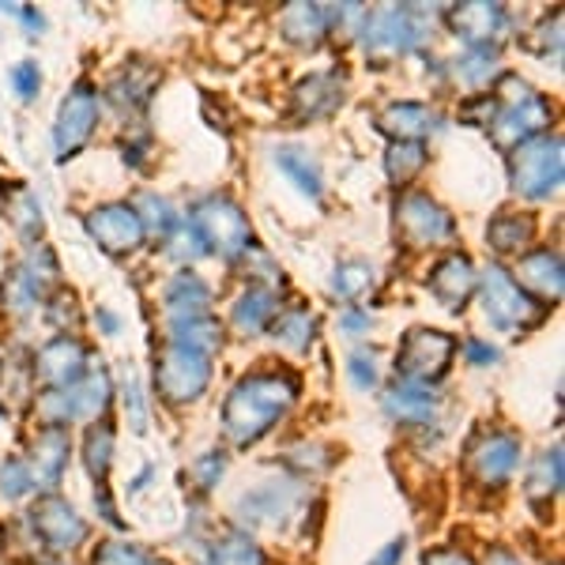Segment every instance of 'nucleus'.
Here are the masks:
<instances>
[{
    "instance_id": "12",
    "label": "nucleus",
    "mask_w": 565,
    "mask_h": 565,
    "mask_svg": "<svg viewBox=\"0 0 565 565\" xmlns=\"http://www.w3.org/2000/svg\"><path fill=\"white\" fill-rule=\"evenodd\" d=\"M415 39H418L415 12H407V8L373 12L366 23V50L377 61H388V57H396V53H404Z\"/></svg>"
},
{
    "instance_id": "6",
    "label": "nucleus",
    "mask_w": 565,
    "mask_h": 565,
    "mask_svg": "<svg viewBox=\"0 0 565 565\" xmlns=\"http://www.w3.org/2000/svg\"><path fill=\"white\" fill-rule=\"evenodd\" d=\"M212 381V366H207L204 354L181 348V343H170L167 351L154 362V388L162 392V399L170 404H189V399H200Z\"/></svg>"
},
{
    "instance_id": "42",
    "label": "nucleus",
    "mask_w": 565,
    "mask_h": 565,
    "mask_svg": "<svg viewBox=\"0 0 565 565\" xmlns=\"http://www.w3.org/2000/svg\"><path fill=\"white\" fill-rule=\"evenodd\" d=\"M468 359L476 362V366H487V362H494V359H498V351L490 348V343L471 340V343H468Z\"/></svg>"
},
{
    "instance_id": "14",
    "label": "nucleus",
    "mask_w": 565,
    "mask_h": 565,
    "mask_svg": "<svg viewBox=\"0 0 565 565\" xmlns=\"http://www.w3.org/2000/svg\"><path fill=\"white\" fill-rule=\"evenodd\" d=\"M546 125H551V103L540 95H527L524 103L509 106L494 121V143L498 148H521V143L535 140Z\"/></svg>"
},
{
    "instance_id": "38",
    "label": "nucleus",
    "mask_w": 565,
    "mask_h": 565,
    "mask_svg": "<svg viewBox=\"0 0 565 565\" xmlns=\"http://www.w3.org/2000/svg\"><path fill=\"white\" fill-rule=\"evenodd\" d=\"M223 471H226V460H223V452H204L193 468H189V479L196 482V490H212L218 479H223Z\"/></svg>"
},
{
    "instance_id": "27",
    "label": "nucleus",
    "mask_w": 565,
    "mask_h": 565,
    "mask_svg": "<svg viewBox=\"0 0 565 565\" xmlns=\"http://www.w3.org/2000/svg\"><path fill=\"white\" fill-rule=\"evenodd\" d=\"M487 238L498 253H516L535 238V223L527 215H498L494 223H490Z\"/></svg>"
},
{
    "instance_id": "5",
    "label": "nucleus",
    "mask_w": 565,
    "mask_h": 565,
    "mask_svg": "<svg viewBox=\"0 0 565 565\" xmlns=\"http://www.w3.org/2000/svg\"><path fill=\"white\" fill-rule=\"evenodd\" d=\"M452 354H457V340L434 328H412L396 351V373H404L407 385H426V381L445 377Z\"/></svg>"
},
{
    "instance_id": "26",
    "label": "nucleus",
    "mask_w": 565,
    "mask_h": 565,
    "mask_svg": "<svg viewBox=\"0 0 565 565\" xmlns=\"http://www.w3.org/2000/svg\"><path fill=\"white\" fill-rule=\"evenodd\" d=\"M276 162H279V170L287 174L290 181H295L298 189H302L306 196H321V167H317L313 159H309L306 151H298V148H279L276 151Z\"/></svg>"
},
{
    "instance_id": "32",
    "label": "nucleus",
    "mask_w": 565,
    "mask_h": 565,
    "mask_svg": "<svg viewBox=\"0 0 565 565\" xmlns=\"http://www.w3.org/2000/svg\"><path fill=\"white\" fill-rule=\"evenodd\" d=\"M423 167H426L423 143H396V148L388 151V178L399 181V185H407Z\"/></svg>"
},
{
    "instance_id": "19",
    "label": "nucleus",
    "mask_w": 565,
    "mask_h": 565,
    "mask_svg": "<svg viewBox=\"0 0 565 565\" xmlns=\"http://www.w3.org/2000/svg\"><path fill=\"white\" fill-rule=\"evenodd\" d=\"M516 287L535 290V295L554 298V302H558V295H562V260H558V253L540 249V253H532V257H524L521 260V282H516Z\"/></svg>"
},
{
    "instance_id": "37",
    "label": "nucleus",
    "mask_w": 565,
    "mask_h": 565,
    "mask_svg": "<svg viewBox=\"0 0 565 565\" xmlns=\"http://www.w3.org/2000/svg\"><path fill=\"white\" fill-rule=\"evenodd\" d=\"M95 565H148V554L132 543H103L95 551Z\"/></svg>"
},
{
    "instance_id": "15",
    "label": "nucleus",
    "mask_w": 565,
    "mask_h": 565,
    "mask_svg": "<svg viewBox=\"0 0 565 565\" xmlns=\"http://www.w3.org/2000/svg\"><path fill=\"white\" fill-rule=\"evenodd\" d=\"M516 457H521V441H516L513 434H482L468 452L471 471H476L482 482H490V487H498V482H505L513 476Z\"/></svg>"
},
{
    "instance_id": "39",
    "label": "nucleus",
    "mask_w": 565,
    "mask_h": 565,
    "mask_svg": "<svg viewBox=\"0 0 565 565\" xmlns=\"http://www.w3.org/2000/svg\"><path fill=\"white\" fill-rule=\"evenodd\" d=\"M12 87H15V95L20 98H34L39 95V87H42V72L34 61H20V65L12 68Z\"/></svg>"
},
{
    "instance_id": "23",
    "label": "nucleus",
    "mask_w": 565,
    "mask_h": 565,
    "mask_svg": "<svg viewBox=\"0 0 565 565\" xmlns=\"http://www.w3.org/2000/svg\"><path fill=\"white\" fill-rule=\"evenodd\" d=\"M290 501H295L290 487L268 482V487H260V490H253V494L242 498V513H245V521L253 516V524H271V521H282V516H287Z\"/></svg>"
},
{
    "instance_id": "22",
    "label": "nucleus",
    "mask_w": 565,
    "mask_h": 565,
    "mask_svg": "<svg viewBox=\"0 0 565 565\" xmlns=\"http://www.w3.org/2000/svg\"><path fill=\"white\" fill-rule=\"evenodd\" d=\"M68 463V434L57 430V426H45L34 441V471H39V482H57L61 471Z\"/></svg>"
},
{
    "instance_id": "7",
    "label": "nucleus",
    "mask_w": 565,
    "mask_h": 565,
    "mask_svg": "<svg viewBox=\"0 0 565 565\" xmlns=\"http://www.w3.org/2000/svg\"><path fill=\"white\" fill-rule=\"evenodd\" d=\"M106 404H109V377L106 373H87L76 385L50 392L39 412L45 418V426H57L61 430V426L76 423V418H95Z\"/></svg>"
},
{
    "instance_id": "13",
    "label": "nucleus",
    "mask_w": 565,
    "mask_h": 565,
    "mask_svg": "<svg viewBox=\"0 0 565 565\" xmlns=\"http://www.w3.org/2000/svg\"><path fill=\"white\" fill-rule=\"evenodd\" d=\"M31 521H34L39 540L50 546V551H72V546L87 535V527L76 516V509H72L68 501H61V498H42L39 505H34Z\"/></svg>"
},
{
    "instance_id": "20",
    "label": "nucleus",
    "mask_w": 565,
    "mask_h": 565,
    "mask_svg": "<svg viewBox=\"0 0 565 565\" xmlns=\"http://www.w3.org/2000/svg\"><path fill=\"white\" fill-rule=\"evenodd\" d=\"M207 302H212V290H207L204 279H196L193 271L178 276L167 290V309L174 313V321H196V317H207Z\"/></svg>"
},
{
    "instance_id": "40",
    "label": "nucleus",
    "mask_w": 565,
    "mask_h": 565,
    "mask_svg": "<svg viewBox=\"0 0 565 565\" xmlns=\"http://www.w3.org/2000/svg\"><path fill=\"white\" fill-rule=\"evenodd\" d=\"M351 381L359 388H373L377 385V370H373V351H359V354H351Z\"/></svg>"
},
{
    "instance_id": "11",
    "label": "nucleus",
    "mask_w": 565,
    "mask_h": 565,
    "mask_svg": "<svg viewBox=\"0 0 565 565\" xmlns=\"http://www.w3.org/2000/svg\"><path fill=\"white\" fill-rule=\"evenodd\" d=\"M34 377L50 388H68L79 377H87V351L84 343H76L72 335H57L39 351L34 359Z\"/></svg>"
},
{
    "instance_id": "31",
    "label": "nucleus",
    "mask_w": 565,
    "mask_h": 565,
    "mask_svg": "<svg viewBox=\"0 0 565 565\" xmlns=\"http://www.w3.org/2000/svg\"><path fill=\"white\" fill-rule=\"evenodd\" d=\"M562 482V452H543V460L532 468V479H527V498L535 501V505H543V498H551L554 490H558Z\"/></svg>"
},
{
    "instance_id": "8",
    "label": "nucleus",
    "mask_w": 565,
    "mask_h": 565,
    "mask_svg": "<svg viewBox=\"0 0 565 565\" xmlns=\"http://www.w3.org/2000/svg\"><path fill=\"white\" fill-rule=\"evenodd\" d=\"M98 125V90L90 84H76L68 90V98L61 103L57 114V129H53V140H57V159L68 162L84 143L90 140Z\"/></svg>"
},
{
    "instance_id": "25",
    "label": "nucleus",
    "mask_w": 565,
    "mask_h": 565,
    "mask_svg": "<svg viewBox=\"0 0 565 565\" xmlns=\"http://www.w3.org/2000/svg\"><path fill=\"white\" fill-rule=\"evenodd\" d=\"M276 317H279V298H276V290H268V287H253L249 295H242L238 309H234V324H238L242 332H260V328H268Z\"/></svg>"
},
{
    "instance_id": "30",
    "label": "nucleus",
    "mask_w": 565,
    "mask_h": 565,
    "mask_svg": "<svg viewBox=\"0 0 565 565\" xmlns=\"http://www.w3.org/2000/svg\"><path fill=\"white\" fill-rule=\"evenodd\" d=\"M109 457H114V430H109L106 423L90 426V434H87V471H90V479L98 482V490L106 487Z\"/></svg>"
},
{
    "instance_id": "10",
    "label": "nucleus",
    "mask_w": 565,
    "mask_h": 565,
    "mask_svg": "<svg viewBox=\"0 0 565 565\" xmlns=\"http://www.w3.org/2000/svg\"><path fill=\"white\" fill-rule=\"evenodd\" d=\"M396 226L412 245H434L452 234V215L445 207H437L430 196L412 193L399 200L396 207Z\"/></svg>"
},
{
    "instance_id": "41",
    "label": "nucleus",
    "mask_w": 565,
    "mask_h": 565,
    "mask_svg": "<svg viewBox=\"0 0 565 565\" xmlns=\"http://www.w3.org/2000/svg\"><path fill=\"white\" fill-rule=\"evenodd\" d=\"M423 565H471V558L460 551H430L423 558Z\"/></svg>"
},
{
    "instance_id": "43",
    "label": "nucleus",
    "mask_w": 565,
    "mask_h": 565,
    "mask_svg": "<svg viewBox=\"0 0 565 565\" xmlns=\"http://www.w3.org/2000/svg\"><path fill=\"white\" fill-rule=\"evenodd\" d=\"M404 546H407V540H396V543H388V551H381L377 558H373L370 565H396L399 558H404Z\"/></svg>"
},
{
    "instance_id": "24",
    "label": "nucleus",
    "mask_w": 565,
    "mask_h": 565,
    "mask_svg": "<svg viewBox=\"0 0 565 565\" xmlns=\"http://www.w3.org/2000/svg\"><path fill=\"white\" fill-rule=\"evenodd\" d=\"M385 412L388 418H396V423L423 426V423H430V415H434V396L418 385H399L385 396Z\"/></svg>"
},
{
    "instance_id": "45",
    "label": "nucleus",
    "mask_w": 565,
    "mask_h": 565,
    "mask_svg": "<svg viewBox=\"0 0 565 565\" xmlns=\"http://www.w3.org/2000/svg\"><path fill=\"white\" fill-rule=\"evenodd\" d=\"M487 565H524V562H521V558H513L509 551H494V554L487 558Z\"/></svg>"
},
{
    "instance_id": "34",
    "label": "nucleus",
    "mask_w": 565,
    "mask_h": 565,
    "mask_svg": "<svg viewBox=\"0 0 565 565\" xmlns=\"http://www.w3.org/2000/svg\"><path fill=\"white\" fill-rule=\"evenodd\" d=\"M373 282V268L370 264H362V260H348V264H340L335 268V279H332V290L340 298H359L362 290H366Z\"/></svg>"
},
{
    "instance_id": "1",
    "label": "nucleus",
    "mask_w": 565,
    "mask_h": 565,
    "mask_svg": "<svg viewBox=\"0 0 565 565\" xmlns=\"http://www.w3.org/2000/svg\"><path fill=\"white\" fill-rule=\"evenodd\" d=\"M298 396V381L290 373H249L242 377L223 404V426L234 445L260 441Z\"/></svg>"
},
{
    "instance_id": "36",
    "label": "nucleus",
    "mask_w": 565,
    "mask_h": 565,
    "mask_svg": "<svg viewBox=\"0 0 565 565\" xmlns=\"http://www.w3.org/2000/svg\"><path fill=\"white\" fill-rule=\"evenodd\" d=\"M31 487H34V479H31V468H26V463L8 460L4 468H0V494H4L8 501L23 498Z\"/></svg>"
},
{
    "instance_id": "16",
    "label": "nucleus",
    "mask_w": 565,
    "mask_h": 565,
    "mask_svg": "<svg viewBox=\"0 0 565 565\" xmlns=\"http://www.w3.org/2000/svg\"><path fill=\"white\" fill-rule=\"evenodd\" d=\"M430 290H434L437 302H441L445 309H460V306L471 298V290H476V268H471V260H468V257H460V253L445 257V260L434 268Z\"/></svg>"
},
{
    "instance_id": "9",
    "label": "nucleus",
    "mask_w": 565,
    "mask_h": 565,
    "mask_svg": "<svg viewBox=\"0 0 565 565\" xmlns=\"http://www.w3.org/2000/svg\"><path fill=\"white\" fill-rule=\"evenodd\" d=\"M87 231L106 253L121 257V253H132L143 242V218L132 204H106L87 215Z\"/></svg>"
},
{
    "instance_id": "2",
    "label": "nucleus",
    "mask_w": 565,
    "mask_h": 565,
    "mask_svg": "<svg viewBox=\"0 0 565 565\" xmlns=\"http://www.w3.org/2000/svg\"><path fill=\"white\" fill-rule=\"evenodd\" d=\"M509 170H513L516 193L532 200L551 196L562 181V140L558 136H535V140L521 143V148H513Z\"/></svg>"
},
{
    "instance_id": "44",
    "label": "nucleus",
    "mask_w": 565,
    "mask_h": 565,
    "mask_svg": "<svg viewBox=\"0 0 565 565\" xmlns=\"http://www.w3.org/2000/svg\"><path fill=\"white\" fill-rule=\"evenodd\" d=\"M343 328H348V332H359V328H370V313H343Z\"/></svg>"
},
{
    "instance_id": "21",
    "label": "nucleus",
    "mask_w": 565,
    "mask_h": 565,
    "mask_svg": "<svg viewBox=\"0 0 565 565\" xmlns=\"http://www.w3.org/2000/svg\"><path fill=\"white\" fill-rule=\"evenodd\" d=\"M340 72H321V76H309L302 87L295 90V103L302 109V117H321V114H332L340 106Z\"/></svg>"
},
{
    "instance_id": "17",
    "label": "nucleus",
    "mask_w": 565,
    "mask_h": 565,
    "mask_svg": "<svg viewBox=\"0 0 565 565\" xmlns=\"http://www.w3.org/2000/svg\"><path fill=\"white\" fill-rule=\"evenodd\" d=\"M452 31L463 34L476 50H490V42L505 31V12L498 4H463L449 15Z\"/></svg>"
},
{
    "instance_id": "29",
    "label": "nucleus",
    "mask_w": 565,
    "mask_h": 565,
    "mask_svg": "<svg viewBox=\"0 0 565 565\" xmlns=\"http://www.w3.org/2000/svg\"><path fill=\"white\" fill-rule=\"evenodd\" d=\"M271 328H276V340L287 343L290 351H306L313 343V317L306 309H287L271 321Z\"/></svg>"
},
{
    "instance_id": "3",
    "label": "nucleus",
    "mask_w": 565,
    "mask_h": 565,
    "mask_svg": "<svg viewBox=\"0 0 565 565\" xmlns=\"http://www.w3.org/2000/svg\"><path fill=\"white\" fill-rule=\"evenodd\" d=\"M482 302H487L490 324L501 328V332H524V328L540 324L546 317V306L516 287V279L501 268H490L487 279H482Z\"/></svg>"
},
{
    "instance_id": "33",
    "label": "nucleus",
    "mask_w": 565,
    "mask_h": 565,
    "mask_svg": "<svg viewBox=\"0 0 565 565\" xmlns=\"http://www.w3.org/2000/svg\"><path fill=\"white\" fill-rule=\"evenodd\" d=\"M212 565H264V554L242 535H231L212 546Z\"/></svg>"
},
{
    "instance_id": "18",
    "label": "nucleus",
    "mask_w": 565,
    "mask_h": 565,
    "mask_svg": "<svg viewBox=\"0 0 565 565\" xmlns=\"http://www.w3.org/2000/svg\"><path fill=\"white\" fill-rule=\"evenodd\" d=\"M437 114L426 109L423 103H396L381 114V132L399 136V143H418V136L434 132Z\"/></svg>"
},
{
    "instance_id": "35",
    "label": "nucleus",
    "mask_w": 565,
    "mask_h": 565,
    "mask_svg": "<svg viewBox=\"0 0 565 565\" xmlns=\"http://www.w3.org/2000/svg\"><path fill=\"white\" fill-rule=\"evenodd\" d=\"M12 218H15V226L26 234V238H34V234L42 231V207H39V200H34L26 189H15V200H12Z\"/></svg>"
},
{
    "instance_id": "28",
    "label": "nucleus",
    "mask_w": 565,
    "mask_h": 565,
    "mask_svg": "<svg viewBox=\"0 0 565 565\" xmlns=\"http://www.w3.org/2000/svg\"><path fill=\"white\" fill-rule=\"evenodd\" d=\"M282 31H287L290 42H302V45L309 42V45H313L328 31V15L321 12V8H313V4H295V8H287V12H282Z\"/></svg>"
},
{
    "instance_id": "4",
    "label": "nucleus",
    "mask_w": 565,
    "mask_h": 565,
    "mask_svg": "<svg viewBox=\"0 0 565 565\" xmlns=\"http://www.w3.org/2000/svg\"><path fill=\"white\" fill-rule=\"evenodd\" d=\"M193 226H196L200 242L212 245L215 253H223L226 260H234L238 253L253 249L249 223H245L242 207L234 204V200H226V196H207L204 204H196Z\"/></svg>"
}]
</instances>
